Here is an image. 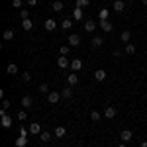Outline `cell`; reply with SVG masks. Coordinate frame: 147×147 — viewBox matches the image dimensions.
<instances>
[{
    "instance_id": "cell-1",
    "label": "cell",
    "mask_w": 147,
    "mask_h": 147,
    "mask_svg": "<svg viewBox=\"0 0 147 147\" xmlns=\"http://www.w3.org/2000/svg\"><path fill=\"white\" fill-rule=\"evenodd\" d=\"M61 98H63V96H61V92H59V90H51L49 94H47V100H49V104H57Z\"/></svg>"
},
{
    "instance_id": "cell-2",
    "label": "cell",
    "mask_w": 147,
    "mask_h": 147,
    "mask_svg": "<svg viewBox=\"0 0 147 147\" xmlns=\"http://www.w3.org/2000/svg\"><path fill=\"white\" fill-rule=\"evenodd\" d=\"M28 145V137H26V129L22 127V131H20V137L16 139V147H26Z\"/></svg>"
},
{
    "instance_id": "cell-3",
    "label": "cell",
    "mask_w": 147,
    "mask_h": 147,
    "mask_svg": "<svg viewBox=\"0 0 147 147\" xmlns=\"http://www.w3.org/2000/svg\"><path fill=\"white\" fill-rule=\"evenodd\" d=\"M98 26H100V30L104 32V34H110V32L114 30V26L108 22V20H100V22H98Z\"/></svg>"
},
{
    "instance_id": "cell-4",
    "label": "cell",
    "mask_w": 147,
    "mask_h": 147,
    "mask_svg": "<svg viewBox=\"0 0 147 147\" xmlns=\"http://www.w3.org/2000/svg\"><path fill=\"white\" fill-rule=\"evenodd\" d=\"M69 45H71V47L80 45V35L79 34H71V35H69Z\"/></svg>"
},
{
    "instance_id": "cell-5",
    "label": "cell",
    "mask_w": 147,
    "mask_h": 147,
    "mask_svg": "<svg viewBox=\"0 0 147 147\" xmlns=\"http://www.w3.org/2000/svg\"><path fill=\"white\" fill-rule=\"evenodd\" d=\"M82 30L86 32V34H92L94 30H96V22H92V20H86L84 26H82Z\"/></svg>"
},
{
    "instance_id": "cell-6",
    "label": "cell",
    "mask_w": 147,
    "mask_h": 147,
    "mask_svg": "<svg viewBox=\"0 0 147 147\" xmlns=\"http://www.w3.org/2000/svg\"><path fill=\"white\" fill-rule=\"evenodd\" d=\"M43 28H45L47 32H53V30H57V22L53 20V18H47L45 24H43Z\"/></svg>"
},
{
    "instance_id": "cell-7",
    "label": "cell",
    "mask_w": 147,
    "mask_h": 147,
    "mask_svg": "<svg viewBox=\"0 0 147 147\" xmlns=\"http://www.w3.org/2000/svg\"><path fill=\"white\" fill-rule=\"evenodd\" d=\"M0 124H2V127H12V118L8 116V114H4V116H0Z\"/></svg>"
},
{
    "instance_id": "cell-8",
    "label": "cell",
    "mask_w": 147,
    "mask_h": 147,
    "mask_svg": "<svg viewBox=\"0 0 147 147\" xmlns=\"http://www.w3.org/2000/svg\"><path fill=\"white\" fill-rule=\"evenodd\" d=\"M71 69H73V73H79L82 69V61L80 59H71Z\"/></svg>"
},
{
    "instance_id": "cell-9",
    "label": "cell",
    "mask_w": 147,
    "mask_h": 147,
    "mask_svg": "<svg viewBox=\"0 0 147 147\" xmlns=\"http://www.w3.org/2000/svg\"><path fill=\"white\" fill-rule=\"evenodd\" d=\"M30 134H32V136H39V134H41V125L37 124V122H32V124H30Z\"/></svg>"
},
{
    "instance_id": "cell-10",
    "label": "cell",
    "mask_w": 147,
    "mask_h": 147,
    "mask_svg": "<svg viewBox=\"0 0 147 147\" xmlns=\"http://www.w3.org/2000/svg\"><path fill=\"white\" fill-rule=\"evenodd\" d=\"M116 108H114V106H106V108H104V116H106V118H108V120H112V118H116Z\"/></svg>"
},
{
    "instance_id": "cell-11",
    "label": "cell",
    "mask_w": 147,
    "mask_h": 147,
    "mask_svg": "<svg viewBox=\"0 0 147 147\" xmlns=\"http://www.w3.org/2000/svg\"><path fill=\"white\" fill-rule=\"evenodd\" d=\"M57 65H59V69H67V67H71V61H69L67 57H59V59H57Z\"/></svg>"
},
{
    "instance_id": "cell-12",
    "label": "cell",
    "mask_w": 147,
    "mask_h": 147,
    "mask_svg": "<svg viewBox=\"0 0 147 147\" xmlns=\"http://www.w3.org/2000/svg\"><path fill=\"white\" fill-rule=\"evenodd\" d=\"M20 104H22V108H24V110H30L34 102H32V98H30V96H22V100H20Z\"/></svg>"
},
{
    "instance_id": "cell-13",
    "label": "cell",
    "mask_w": 147,
    "mask_h": 147,
    "mask_svg": "<svg viewBox=\"0 0 147 147\" xmlns=\"http://www.w3.org/2000/svg\"><path fill=\"white\" fill-rule=\"evenodd\" d=\"M61 96H63L65 100H71V98H73V88H71V86H65V88H61Z\"/></svg>"
},
{
    "instance_id": "cell-14",
    "label": "cell",
    "mask_w": 147,
    "mask_h": 147,
    "mask_svg": "<svg viewBox=\"0 0 147 147\" xmlns=\"http://www.w3.org/2000/svg\"><path fill=\"white\" fill-rule=\"evenodd\" d=\"M120 137H122V141H124V143H127V141H131V137H134V134H131L129 129H122V134H120Z\"/></svg>"
},
{
    "instance_id": "cell-15",
    "label": "cell",
    "mask_w": 147,
    "mask_h": 147,
    "mask_svg": "<svg viewBox=\"0 0 147 147\" xmlns=\"http://www.w3.org/2000/svg\"><path fill=\"white\" fill-rule=\"evenodd\" d=\"M67 82H69V86H77V84H79V75H77V73L69 75V77H67Z\"/></svg>"
},
{
    "instance_id": "cell-16",
    "label": "cell",
    "mask_w": 147,
    "mask_h": 147,
    "mask_svg": "<svg viewBox=\"0 0 147 147\" xmlns=\"http://www.w3.org/2000/svg\"><path fill=\"white\" fill-rule=\"evenodd\" d=\"M129 39H131V34H129V32H127V30H124V32H122V34H120V41H122V43H125V45H127V43H129Z\"/></svg>"
},
{
    "instance_id": "cell-17",
    "label": "cell",
    "mask_w": 147,
    "mask_h": 147,
    "mask_svg": "<svg viewBox=\"0 0 147 147\" xmlns=\"http://www.w3.org/2000/svg\"><path fill=\"white\" fill-rule=\"evenodd\" d=\"M94 79L98 80V82H102V80H106V71H104V69H98V71L94 73Z\"/></svg>"
},
{
    "instance_id": "cell-18",
    "label": "cell",
    "mask_w": 147,
    "mask_h": 147,
    "mask_svg": "<svg viewBox=\"0 0 147 147\" xmlns=\"http://www.w3.org/2000/svg\"><path fill=\"white\" fill-rule=\"evenodd\" d=\"M124 8H125L124 0H114V10L116 12H124Z\"/></svg>"
},
{
    "instance_id": "cell-19",
    "label": "cell",
    "mask_w": 147,
    "mask_h": 147,
    "mask_svg": "<svg viewBox=\"0 0 147 147\" xmlns=\"http://www.w3.org/2000/svg\"><path fill=\"white\" fill-rule=\"evenodd\" d=\"M102 43H104V39H102V37H98V35H96V37H92V41H90V45L94 47V49L102 47Z\"/></svg>"
},
{
    "instance_id": "cell-20",
    "label": "cell",
    "mask_w": 147,
    "mask_h": 147,
    "mask_svg": "<svg viewBox=\"0 0 147 147\" xmlns=\"http://www.w3.org/2000/svg\"><path fill=\"white\" fill-rule=\"evenodd\" d=\"M39 139H41L43 143H49V141L53 139V136H51L49 131H41V134H39Z\"/></svg>"
},
{
    "instance_id": "cell-21",
    "label": "cell",
    "mask_w": 147,
    "mask_h": 147,
    "mask_svg": "<svg viewBox=\"0 0 147 147\" xmlns=\"http://www.w3.org/2000/svg\"><path fill=\"white\" fill-rule=\"evenodd\" d=\"M10 39H14V30L12 28H6L4 30V41H10Z\"/></svg>"
},
{
    "instance_id": "cell-22",
    "label": "cell",
    "mask_w": 147,
    "mask_h": 147,
    "mask_svg": "<svg viewBox=\"0 0 147 147\" xmlns=\"http://www.w3.org/2000/svg\"><path fill=\"white\" fill-rule=\"evenodd\" d=\"M6 73H8V75H18V65H16V63H10V65L6 67Z\"/></svg>"
},
{
    "instance_id": "cell-23",
    "label": "cell",
    "mask_w": 147,
    "mask_h": 147,
    "mask_svg": "<svg viewBox=\"0 0 147 147\" xmlns=\"http://www.w3.org/2000/svg\"><path fill=\"white\" fill-rule=\"evenodd\" d=\"M51 8H53V10H55V12H61V10H63V8H65V4H63L61 0H55V2L51 4Z\"/></svg>"
},
{
    "instance_id": "cell-24",
    "label": "cell",
    "mask_w": 147,
    "mask_h": 147,
    "mask_svg": "<svg viewBox=\"0 0 147 147\" xmlns=\"http://www.w3.org/2000/svg\"><path fill=\"white\" fill-rule=\"evenodd\" d=\"M65 134H67V129H65L63 125H57L55 127V137H63Z\"/></svg>"
},
{
    "instance_id": "cell-25",
    "label": "cell",
    "mask_w": 147,
    "mask_h": 147,
    "mask_svg": "<svg viewBox=\"0 0 147 147\" xmlns=\"http://www.w3.org/2000/svg\"><path fill=\"white\" fill-rule=\"evenodd\" d=\"M22 28L26 32H30V30L34 28V22H32V20H22Z\"/></svg>"
},
{
    "instance_id": "cell-26",
    "label": "cell",
    "mask_w": 147,
    "mask_h": 147,
    "mask_svg": "<svg viewBox=\"0 0 147 147\" xmlns=\"http://www.w3.org/2000/svg\"><path fill=\"white\" fill-rule=\"evenodd\" d=\"M69 51H71V45H61L59 47V55H63V57H67Z\"/></svg>"
},
{
    "instance_id": "cell-27",
    "label": "cell",
    "mask_w": 147,
    "mask_h": 147,
    "mask_svg": "<svg viewBox=\"0 0 147 147\" xmlns=\"http://www.w3.org/2000/svg\"><path fill=\"white\" fill-rule=\"evenodd\" d=\"M37 90L41 92V94H45V92H47V94H49V92H51V90H49V84H47V82H41V84H39V88H37Z\"/></svg>"
},
{
    "instance_id": "cell-28",
    "label": "cell",
    "mask_w": 147,
    "mask_h": 147,
    "mask_svg": "<svg viewBox=\"0 0 147 147\" xmlns=\"http://www.w3.org/2000/svg\"><path fill=\"white\" fill-rule=\"evenodd\" d=\"M108 14H110V12L106 10V8H102V10L98 12V20H108Z\"/></svg>"
},
{
    "instance_id": "cell-29",
    "label": "cell",
    "mask_w": 147,
    "mask_h": 147,
    "mask_svg": "<svg viewBox=\"0 0 147 147\" xmlns=\"http://www.w3.org/2000/svg\"><path fill=\"white\" fill-rule=\"evenodd\" d=\"M100 118H102L100 112H96V110H92V112H90V120H92V122H100Z\"/></svg>"
},
{
    "instance_id": "cell-30",
    "label": "cell",
    "mask_w": 147,
    "mask_h": 147,
    "mask_svg": "<svg viewBox=\"0 0 147 147\" xmlns=\"http://www.w3.org/2000/svg\"><path fill=\"white\" fill-rule=\"evenodd\" d=\"M82 20V8H75V22Z\"/></svg>"
},
{
    "instance_id": "cell-31",
    "label": "cell",
    "mask_w": 147,
    "mask_h": 147,
    "mask_svg": "<svg viewBox=\"0 0 147 147\" xmlns=\"http://www.w3.org/2000/svg\"><path fill=\"white\" fill-rule=\"evenodd\" d=\"M125 53H127V55H134V53H136V45H134V43H127V45H125Z\"/></svg>"
},
{
    "instance_id": "cell-32",
    "label": "cell",
    "mask_w": 147,
    "mask_h": 147,
    "mask_svg": "<svg viewBox=\"0 0 147 147\" xmlns=\"http://www.w3.org/2000/svg\"><path fill=\"white\" fill-rule=\"evenodd\" d=\"M71 26H73V22H71V20H63V22H61V30H69Z\"/></svg>"
},
{
    "instance_id": "cell-33",
    "label": "cell",
    "mask_w": 147,
    "mask_h": 147,
    "mask_svg": "<svg viewBox=\"0 0 147 147\" xmlns=\"http://www.w3.org/2000/svg\"><path fill=\"white\" fill-rule=\"evenodd\" d=\"M88 4H90V0H77V8H84Z\"/></svg>"
},
{
    "instance_id": "cell-34",
    "label": "cell",
    "mask_w": 147,
    "mask_h": 147,
    "mask_svg": "<svg viewBox=\"0 0 147 147\" xmlns=\"http://www.w3.org/2000/svg\"><path fill=\"white\" fill-rule=\"evenodd\" d=\"M20 18H22V20H30V12L28 10H20Z\"/></svg>"
},
{
    "instance_id": "cell-35",
    "label": "cell",
    "mask_w": 147,
    "mask_h": 147,
    "mask_svg": "<svg viewBox=\"0 0 147 147\" xmlns=\"http://www.w3.org/2000/svg\"><path fill=\"white\" fill-rule=\"evenodd\" d=\"M26 118H28V112H26V110H20V112H18V120H26Z\"/></svg>"
},
{
    "instance_id": "cell-36",
    "label": "cell",
    "mask_w": 147,
    "mask_h": 147,
    "mask_svg": "<svg viewBox=\"0 0 147 147\" xmlns=\"http://www.w3.org/2000/svg\"><path fill=\"white\" fill-rule=\"evenodd\" d=\"M12 104H10V100H6V98H2V110H8Z\"/></svg>"
},
{
    "instance_id": "cell-37",
    "label": "cell",
    "mask_w": 147,
    "mask_h": 147,
    "mask_svg": "<svg viewBox=\"0 0 147 147\" xmlns=\"http://www.w3.org/2000/svg\"><path fill=\"white\" fill-rule=\"evenodd\" d=\"M12 8H22V0H12Z\"/></svg>"
},
{
    "instance_id": "cell-38",
    "label": "cell",
    "mask_w": 147,
    "mask_h": 147,
    "mask_svg": "<svg viewBox=\"0 0 147 147\" xmlns=\"http://www.w3.org/2000/svg\"><path fill=\"white\" fill-rule=\"evenodd\" d=\"M22 80H24V82H30V80H32V75H30V73H24V75H22Z\"/></svg>"
},
{
    "instance_id": "cell-39",
    "label": "cell",
    "mask_w": 147,
    "mask_h": 147,
    "mask_svg": "<svg viewBox=\"0 0 147 147\" xmlns=\"http://www.w3.org/2000/svg\"><path fill=\"white\" fill-rule=\"evenodd\" d=\"M26 2H28V6H30V8H34L35 4H37V0H26Z\"/></svg>"
},
{
    "instance_id": "cell-40",
    "label": "cell",
    "mask_w": 147,
    "mask_h": 147,
    "mask_svg": "<svg viewBox=\"0 0 147 147\" xmlns=\"http://www.w3.org/2000/svg\"><path fill=\"white\" fill-rule=\"evenodd\" d=\"M141 147H147V141H143V143H141Z\"/></svg>"
},
{
    "instance_id": "cell-41",
    "label": "cell",
    "mask_w": 147,
    "mask_h": 147,
    "mask_svg": "<svg viewBox=\"0 0 147 147\" xmlns=\"http://www.w3.org/2000/svg\"><path fill=\"white\" fill-rule=\"evenodd\" d=\"M118 147H125V143H124V141H122V143H120V145H118Z\"/></svg>"
},
{
    "instance_id": "cell-42",
    "label": "cell",
    "mask_w": 147,
    "mask_h": 147,
    "mask_svg": "<svg viewBox=\"0 0 147 147\" xmlns=\"http://www.w3.org/2000/svg\"><path fill=\"white\" fill-rule=\"evenodd\" d=\"M141 2H143V4H147V0H141Z\"/></svg>"
},
{
    "instance_id": "cell-43",
    "label": "cell",
    "mask_w": 147,
    "mask_h": 147,
    "mask_svg": "<svg viewBox=\"0 0 147 147\" xmlns=\"http://www.w3.org/2000/svg\"><path fill=\"white\" fill-rule=\"evenodd\" d=\"M127 2H134V0H127Z\"/></svg>"
},
{
    "instance_id": "cell-44",
    "label": "cell",
    "mask_w": 147,
    "mask_h": 147,
    "mask_svg": "<svg viewBox=\"0 0 147 147\" xmlns=\"http://www.w3.org/2000/svg\"><path fill=\"white\" fill-rule=\"evenodd\" d=\"M145 96H147V90H145Z\"/></svg>"
},
{
    "instance_id": "cell-45",
    "label": "cell",
    "mask_w": 147,
    "mask_h": 147,
    "mask_svg": "<svg viewBox=\"0 0 147 147\" xmlns=\"http://www.w3.org/2000/svg\"><path fill=\"white\" fill-rule=\"evenodd\" d=\"M47 147H49V145H47Z\"/></svg>"
}]
</instances>
